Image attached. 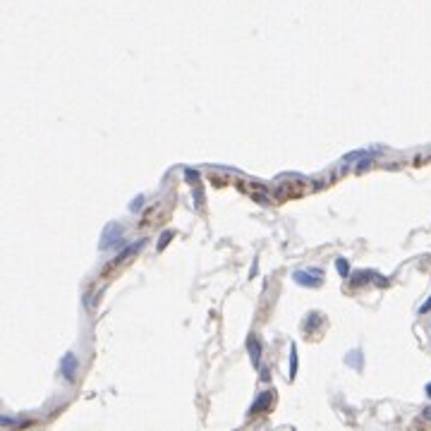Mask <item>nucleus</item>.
Segmentation results:
<instances>
[{"label": "nucleus", "mask_w": 431, "mask_h": 431, "mask_svg": "<svg viewBox=\"0 0 431 431\" xmlns=\"http://www.w3.org/2000/svg\"><path fill=\"white\" fill-rule=\"evenodd\" d=\"M170 237H173V232H163V235H160V247H165Z\"/></svg>", "instance_id": "9b49d317"}, {"label": "nucleus", "mask_w": 431, "mask_h": 431, "mask_svg": "<svg viewBox=\"0 0 431 431\" xmlns=\"http://www.w3.org/2000/svg\"><path fill=\"white\" fill-rule=\"evenodd\" d=\"M295 374H297V348L292 345V350H290V379H295Z\"/></svg>", "instance_id": "0eeeda50"}, {"label": "nucleus", "mask_w": 431, "mask_h": 431, "mask_svg": "<svg viewBox=\"0 0 431 431\" xmlns=\"http://www.w3.org/2000/svg\"><path fill=\"white\" fill-rule=\"evenodd\" d=\"M141 206H144V197H137V199L130 204V209H132V211H139Z\"/></svg>", "instance_id": "9d476101"}, {"label": "nucleus", "mask_w": 431, "mask_h": 431, "mask_svg": "<svg viewBox=\"0 0 431 431\" xmlns=\"http://www.w3.org/2000/svg\"><path fill=\"white\" fill-rule=\"evenodd\" d=\"M429 309H431V297H429V300H426V302H424V304H421V307H419V311H421V314H426V311H429Z\"/></svg>", "instance_id": "ddd939ff"}, {"label": "nucleus", "mask_w": 431, "mask_h": 431, "mask_svg": "<svg viewBox=\"0 0 431 431\" xmlns=\"http://www.w3.org/2000/svg\"><path fill=\"white\" fill-rule=\"evenodd\" d=\"M271 400H273V391H266V393H261L259 398H256V402L249 407V414H259V412H264L269 405H271Z\"/></svg>", "instance_id": "20e7f679"}, {"label": "nucleus", "mask_w": 431, "mask_h": 431, "mask_svg": "<svg viewBox=\"0 0 431 431\" xmlns=\"http://www.w3.org/2000/svg\"><path fill=\"white\" fill-rule=\"evenodd\" d=\"M426 395L431 398V383H426Z\"/></svg>", "instance_id": "2eb2a0df"}, {"label": "nucleus", "mask_w": 431, "mask_h": 431, "mask_svg": "<svg viewBox=\"0 0 431 431\" xmlns=\"http://www.w3.org/2000/svg\"><path fill=\"white\" fill-rule=\"evenodd\" d=\"M185 173H187V178H190V180H194V182L199 180V173H197V170H190V168H187Z\"/></svg>", "instance_id": "f8f14e48"}, {"label": "nucleus", "mask_w": 431, "mask_h": 431, "mask_svg": "<svg viewBox=\"0 0 431 431\" xmlns=\"http://www.w3.org/2000/svg\"><path fill=\"white\" fill-rule=\"evenodd\" d=\"M360 360H362V355L357 350L355 352H350V355H348V357H345V362H350L352 367H357V369H360Z\"/></svg>", "instance_id": "1a4fd4ad"}, {"label": "nucleus", "mask_w": 431, "mask_h": 431, "mask_svg": "<svg viewBox=\"0 0 431 431\" xmlns=\"http://www.w3.org/2000/svg\"><path fill=\"white\" fill-rule=\"evenodd\" d=\"M77 371H79V362H77V357H74L72 352H67V355L60 360V374L67 379V381H74Z\"/></svg>", "instance_id": "7ed1b4c3"}, {"label": "nucleus", "mask_w": 431, "mask_h": 431, "mask_svg": "<svg viewBox=\"0 0 431 431\" xmlns=\"http://www.w3.org/2000/svg\"><path fill=\"white\" fill-rule=\"evenodd\" d=\"M141 247H144V240H141V242H137V244H130V247H127V249L122 251V254H118V256H115V264H120V261H125V259H127V256H130V254H132V251L141 249Z\"/></svg>", "instance_id": "423d86ee"}, {"label": "nucleus", "mask_w": 431, "mask_h": 431, "mask_svg": "<svg viewBox=\"0 0 431 431\" xmlns=\"http://www.w3.org/2000/svg\"><path fill=\"white\" fill-rule=\"evenodd\" d=\"M424 417H426V419H431V407H424Z\"/></svg>", "instance_id": "4468645a"}, {"label": "nucleus", "mask_w": 431, "mask_h": 431, "mask_svg": "<svg viewBox=\"0 0 431 431\" xmlns=\"http://www.w3.org/2000/svg\"><path fill=\"white\" fill-rule=\"evenodd\" d=\"M115 244H122V228L118 223H108L106 230H103V237H101V249H111Z\"/></svg>", "instance_id": "f03ea898"}, {"label": "nucleus", "mask_w": 431, "mask_h": 431, "mask_svg": "<svg viewBox=\"0 0 431 431\" xmlns=\"http://www.w3.org/2000/svg\"><path fill=\"white\" fill-rule=\"evenodd\" d=\"M292 278L297 285H304V288H319L323 283V271L321 269H311V271H295Z\"/></svg>", "instance_id": "f257e3e1"}, {"label": "nucleus", "mask_w": 431, "mask_h": 431, "mask_svg": "<svg viewBox=\"0 0 431 431\" xmlns=\"http://www.w3.org/2000/svg\"><path fill=\"white\" fill-rule=\"evenodd\" d=\"M249 355H251V364H254V367H259L261 345H259V340H256V335H251L249 338Z\"/></svg>", "instance_id": "39448f33"}, {"label": "nucleus", "mask_w": 431, "mask_h": 431, "mask_svg": "<svg viewBox=\"0 0 431 431\" xmlns=\"http://www.w3.org/2000/svg\"><path fill=\"white\" fill-rule=\"evenodd\" d=\"M335 269H338V273H340L342 278L350 276V266H348V261L345 259H335Z\"/></svg>", "instance_id": "6e6552de"}]
</instances>
